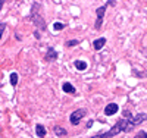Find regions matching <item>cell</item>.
<instances>
[{
  "label": "cell",
  "instance_id": "obj_1",
  "mask_svg": "<svg viewBox=\"0 0 147 138\" xmlns=\"http://www.w3.org/2000/svg\"><path fill=\"white\" fill-rule=\"evenodd\" d=\"M132 128H131V125H129V119L124 118V119H119L107 132H103L100 135H96V137H91V138H113L115 135H118L121 132H128Z\"/></svg>",
  "mask_w": 147,
  "mask_h": 138
},
{
  "label": "cell",
  "instance_id": "obj_2",
  "mask_svg": "<svg viewBox=\"0 0 147 138\" xmlns=\"http://www.w3.org/2000/svg\"><path fill=\"white\" fill-rule=\"evenodd\" d=\"M40 7V5L38 3H34L32 5V10H31V19H32V22L38 27L40 30H46V22H44V19L41 18V15L40 13H37V9Z\"/></svg>",
  "mask_w": 147,
  "mask_h": 138
},
{
  "label": "cell",
  "instance_id": "obj_3",
  "mask_svg": "<svg viewBox=\"0 0 147 138\" xmlns=\"http://www.w3.org/2000/svg\"><path fill=\"white\" fill-rule=\"evenodd\" d=\"M84 116H85V110H84V109H78V110H75V112H74V113L69 116V120H71L72 125H78L80 120H81Z\"/></svg>",
  "mask_w": 147,
  "mask_h": 138
},
{
  "label": "cell",
  "instance_id": "obj_4",
  "mask_svg": "<svg viewBox=\"0 0 147 138\" xmlns=\"http://www.w3.org/2000/svg\"><path fill=\"white\" fill-rule=\"evenodd\" d=\"M144 120H147V115L146 113H138L134 118H129V125H131V128H136L137 125H140Z\"/></svg>",
  "mask_w": 147,
  "mask_h": 138
},
{
  "label": "cell",
  "instance_id": "obj_5",
  "mask_svg": "<svg viewBox=\"0 0 147 138\" xmlns=\"http://www.w3.org/2000/svg\"><path fill=\"white\" fill-rule=\"evenodd\" d=\"M106 5L105 6H100L99 9H97V19H96V24H94V27H96V30H99L100 27H102V22H103V15H105V12H106Z\"/></svg>",
  "mask_w": 147,
  "mask_h": 138
},
{
  "label": "cell",
  "instance_id": "obj_6",
  "mask_svg": "<svg viewBox=\"0 0 147 138\" xmlns=\"http://www.w3.org/2000/svg\"><path fill=\"white\" fill-rule=\"evenodd\" d=\"M118 110H119V107H118V104H116V103H110V104H107V106H106V109H105V115L112 116V115H115V113H116Z\"/></svg>",
  "mask_w": 147,
  "mask_h": 138
},
{
  "label": "cell",
  "instance_id": "obj_7",
  "mask_svg": "<svg viewBox=\"0 0 147 138\" xmlns=\"http://www.w3.org/2000/svg\"><path fill=\"white\" fill-rule=\"evenodd\" d=\"M62 90H63L65 93H68V94H75V88H74V85H72L71 82H65V84L62 85Z\"/></svg>",
  "mask_w": 147,
  "mask_h": 138
},
{
  "label": "cell",
  "instance_id": "obj_8",
  "mask_svg": "<svg viewBox=\"0 0 147 138\" xmlns=\"http://www.w3.org/2000/svg\"><path fill=\"white\" fill-rule=\"evenodd\" d=\"M74 66H75L78 71H85V69H87V62H84V60H75V62H74Z\"/></svg>",
  "mask_w": 147,
  "mask_h": 138
},
{
  "label": "cell",
  "instance_id": "obj_9",
  "mask_svg": "<svg viewBox=\"0 0 147 138\" xmlns=\"http://www.w3.org/2000/svg\"><path fill=\"white\" fill-rule=\"evenodd\" d=\"M105 44H106V38H105V37H102V38H97V40L93 43V46H94L96 50H100Z\"/></svg>",
  "mask_w": 147,
  "mask_h": 138
},
{
  "label": "cell",
  "instance_id": "obj_10",
  "mask_svg": "<svg viewBox=\"0 0 147 138\" xmlns=\"http://www.w3.org/2000/svg\"><path fill=\"white\" fill-rule=\"evenodd\" d=\"M35 132H37V135H38L40 138L46 137V128L43 127V125H37V127H35Z\"/></svg>",
  "mask_w": 147,
  "mask_h": 138
},
{
  "label": "cell",
  "instance_id": "obj_11",
  "mask_svg": "<svg viewBox=\"0 0 147 138\" xmlns=\"http://www.w3.org/2000/svg\"><path fill=\"white\" fill-rule=\"evenodd\" d=\"M56 57H57V53L55 52V48H49L46 59H47V60H56Z\"/></svg>",
  "mask_w": 147,
  "mask_h": 138
},
{
  "label": "cell",
  "instance_id": "obj_12",
  "mask_svg": "<svg viewBox=\"0 0 147 138\" xmlns=\"http://www.w3.org/2000/svg\"><path fill=\"white\" fill-rule=\"evenodd\" d=\"M55 134L59 135V137H63V135H66L68 132H66L65 128H62V127H59V125H56V127H55Z\"/></svg>",
  "mask_w": 147,
  "mask_h": 138
},
{
  "label": "cell",
  "instance_id": "obj_13",
  "mask_svg": "<svg viewBox=\"0 0 147 138\" xmlns=\"http://www.w3.org/2000/svg\"><path fill=\"white\" fill-rule=\"evenodd\" d=\"M18 79H19V78H18V73H16V72H12V73H10V84L15 87V85L18 84Z\"/></svg>",
  "mask_w": 147,
  "mask_h": 138
},
{
  "label": "cell",
  "instance_id": "obj_14",
  "mask_svg": "<svg viewBox=\"0 0 147 138\" xmlns=\"http://www.w3.org/2000/svg\"><path fill=\"white\" fill-rule=\"evenodd\" d=\"M53 28H55L56 31H62V30L65 28V25H63V24H60V22H55V25H53Z\"/></svg>",
  "mask_w": 147,
  "mask_h": 138
},
{
  "label": "cell",
  "instance_id": "obj_15",
  "mask_svg": "<svg viewBox=\"0 0 147 138\" xmlns=\"http://www.w3.org/2000/svg\"><path fill=\"white\" fill-rule=\"evenodd\" d=\"M134 138H147V132H146V131H140Z\"/></svg>",
  "mask_w": 147,
  "mask_h": 138
},
{
  "label": "cell",
  "instance_id": "obj_16",
  "mask_svg": "<svg viewBox=\"0 0 147 138\" xmlns=\"http://www.w3.org/2000/svg\"><path fill=\"white\" fill-rule=\"evenodd\" d=\"M78 43H80L78 40H69V41L66 43V46H68V47H72V46H77Z\"/></svg>",
  "mask_w": 147,
  "mask_h": 138
},
{
  "label": "cell",
  "instance_id": "obj_17",
  "mask_svg": "<svg viewBox=\"0 0 147 138\" xmlns=\"http://www.w3.org/2000/svg\"><path fill=\"white\" fill-rule=\"evenodd\" d=\"M5 28H6V25H5V24H0V40H2V35H3Z\"/></svg>",
  "mask_w": 147,
  "mask_h": 138
},
{
  "label": "cell",
  "instance_id": "obj_18",
  "mask_svg": "<svg viewBox=\"0 0 147 138\" xmlns=\"http://www.w3.org/2000/svg\"><path fill=\"white\" fill-rule=\"evenodd\" d=\"M93 127V120H88V123H87V128H91Z\"/></svg>",
  "mask_w": 147,
  "mask_h": 138
},
{
  "label": "cell",
  "instance_id": "obj_19",
  "mask_svg": "<svg viewBox=\"0 0 147 138\" xmlns=\"http://www.w3.org/2000/svg\"><path fill=\"white\" fill-rule=\"evenodd\" d=\"M143 55L147 57V47H144V48H143Z\"/></svg>",
  "mask_w": 147,
  "mask_h": 138
},
{
  "label": "cell",
  "instance_id": "obj_20",
  "mask_svg": "<svg viewBox=\"0 0 147 138\" xmlns=\"http://www.w3.org/2000/svg\"><path fill=\"white\" fill-rule=\"evenodd\" d=\"M5 5V2H3V0H0V9H2V6Z\"/></svg>",
  "mask_w": 147,
  "mask_h": 138
}]
</instances>
